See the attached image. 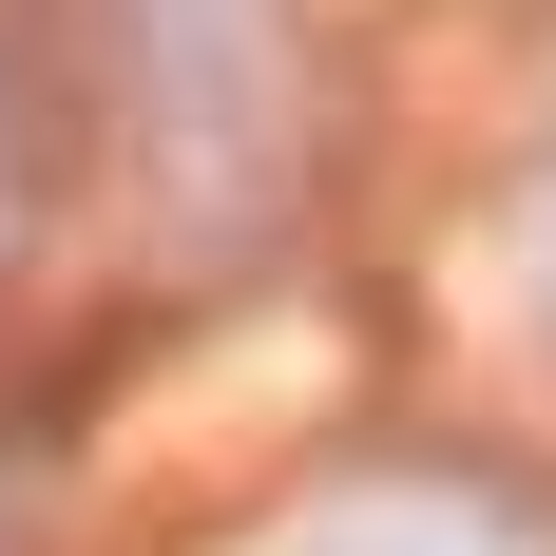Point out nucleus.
I'll return each mask as SVG.
<instances>
[{
	"mask_svg": "<svg viewBox=\"0 0 556 556\" xmlns=\"http://www.w3.org/2000/svg\"><path fill=\"white\" fill-rule=\"evenodd\" d=\"M327 556H460V538H422V518H403V538H327Z\"/></svg>",
	"mask_w": 556,
	"mask_h": 556,
	"instance_id": "obj_1",
	"label": "nucleus"
},
{
	"mask_svg": "<svg viewBox=\"0 0 556 556\" xmlns=\"http://www.w3.org/2000/svg\"><path fill=\"white\" fill-rule=\"evenodd\" d=\"M538 269H556V250H538Z\"/></svg>",
	"mask_w": 556,
	"mask_h": 556,
	"instance_id": "obj_2",
	"label": "nucleus"
}]
</instances>
